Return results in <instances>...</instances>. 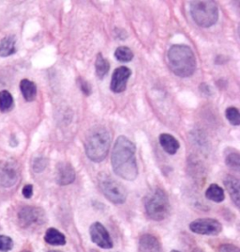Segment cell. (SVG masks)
Listing matches in <instances>:
<instances>
[{
  "mask_svg": "<svg viewBox=\"0 0 240 252\" xmlns=\"http://www.w3.org/2000/svg\"><path fill=\"white\" fill-rule=\"evenodd\" d=\"M91 240L101 249L110 250L113 248V241L105 227L101 222H95L89 228Z\"/></svg>",
  "mask_w": 240,
  "mask_h": 252,
  "instance_id": "9c48e42d",
  "label": "cell"
},
{
  "mask_svg": "<svg viewBox=\"0 0 240 252\" xmlns=\"http://www.w3.org/2000/svg\"><path fill=\"white\" fill-rule=\"evenodd\" d=\"M99 187L104 197L114 204H122L126 202L127 191L125 188L116 180L105 174L99 177Z\"/></svg>",
  "mask_w": 240,
  "mask_h": 252,
  "instance_id": "8992f818",
  "label": "cell"
},
{
  "mask_svg": "<svg viewBox=\"0 0 240 252\" xmlns=\"http://www.w3.org/2000/svg\"><path fill=\"white\" fill-rule=\"evenodd\" d=\"M13 105V95L8 90L0 91V111L7 112Z\"/></svg>",
  "mask_w": 240,
  "mask_h": 252,
  "instance_id": "7402d4cb",
  "label": "cell"
},
{
  "mask_svg": "<svg viewBox=\"0 0 240 252\" xmlns=\"http://www.w3.org/2000/svg\"><path fill=\"white\" fill-rule=\"evenodd\" d=\"M18 166L13 161L0 165V186L3 188L13 187L19 180Z\"/></svg>",
  "mask_w": 240,
  "mask_h": 252,
  "instance_id": "30bf717a",
  "label": "cell"
},
{
  "mask_svg": "<svg viewBox=\"0 0 240 252\" xmlns=\"http://www.w3.org/2000/svg\"><path fill=\"white\" fill-rule=\"evenodd\" d=\"M204 252L201 249H195V250H193V252Z\"/></svg>",
  "mask_w": 240,
  "mask_h": 252,
  "instance_id": "f546056e",
  "label": "cell"
},
{
  "mask_svg": "<svg viewBox=\"0 0 240 252\" xmlns=\"http://www.w3.org/2000/svg\"><path fill=\"white\" fill-rule=\"evenodd\" d=\"M177 252V251H172V252Z\"/></svg>",
  "mask_w": 240,
  "mask_h": 252,
  "instance_id": "d6a6232c",
  "label": "cell"
},
{
  "mask_svg": "<svg viewBox=\"0 0 240 252\" xmlns=\"http://www.w3.org/2000/svg\"><path fill=\"white\" fill-rule=\"evenodd\" d=\"M20 89L25 101L32 102L36 99L37 86L33 81H30L28 79H23L20 82Z\"/></svg>",
  "mask_w": 240,
  "mask_h": 252,
  "instance_id": "2e32d148",
  "label": "cell"
},
{
  "mask_svg": "<svg viewBox=\"0 0 240 252\" xmlns=\"http://www.w3.org/2000/svg\"><path fill=\"white\" fill-rule=\"evenodd\" d=\"M168 61L173 73L179 77H189L196 70V57L185 44L173 45L168 51Z\"/></svg>",
  "mask_w": 240,
  "mask_h": 252,
  "instance_id": "7a4b0ae2",
  "label": "cell"
},
{
  "mask_svg": "<svg viewBox=\"0 0 240 252\" xmlns=\"http://www.w3.org/2000/svg\"><path fill=\"white\" fill-rule=\"evenodd\" d=\"M114 57L118 62L129 63L133 59V52L127 46H120L114 52Z\"/></svg>",
  "mask_w": 240,
  "mask_h": 252,
  "instance_id": "603a6c76",
  "label": "cell"
},
{
  "mask_svg": "<svg viewBox=\"0 0 240 252\" xmlns=\"http://www.w3.org/2000/svg\"><path fill=\"white\" fill-rule=\"evenodd\" d=\"M205 197L212 202H222L225 199V194H224V190L220 186L212 184L208 187V189H206Z\"/></svg>",
  "mask_w": 240,
  "mask_h": 252,
  "instance_id": "ffe728a7",
  "label": "cell"
},
{
  "mask_svg": "<svg viewBox=\"0 0 240 252\" xmlns=\"http://www.w3.org/2000/svg\"><path fill=\"white\" fill-rule=\"evenodd\" d=\"M23 196L25 199H30L33 196V186L32 185H25L22 190Z\"/></svg>",
  "mask_w": 240,
  "mask_h": 252,
  "instance_id": "f1b7e54d",
  "label": "cell"
},
{
  "mask_svg": "<svg viewBox=\"0 0 240 252\" xmlns=\"http://www.w3.org/2000/svg\"><path fill=\"white\" fill-rule=\"evenodd\" d=\"M76 173L74 167L68 162H59L55 168V180L59 186H68L74 182Z\"/></svg>",
  "mask_w": 240,
  "mask_h": 252,
  "instance_id": "7c38bea8",
  "label": "cell"
},
{
  "mask_svg": "<svg viewBox=\"0 0 240 252\" xmlns=\"http://www.w3.org/2000/svg\"><path fill=\"white\" fill-rule=\"evenodd\" d=\"M131 76V70L126 66H120L116 68L113 73L110 88L113 92L120 93L127 88L129 78Z\"/></svg>",
  "mask_w": 240,
  "mask_h": 252,
  "instance_id": "8fae6325",
  "label": "cell"
},
{
  "mask_svg": "<svg viewBox=\"0 0 240 252\" xmlns=\"http://www.w3.org/2000/svg\"><path fill=\"white\" fill-rule=\"evenodd\" d=\"M136 147L132 141L125 136H120L115 140L112 152V167L117 176L133 181L138 176V167L135 157Z\"/></svg>",
  "mask_w": 240,
  "mask_h": 252,
  "instance_id": "6da1fadb",
  "label": "cell"
},
{
  "mask_svg": "<svg viewBox=\"0 0 240 252\" xmlns=\"http://www.w3.org/2000/svg\"><path fill=\"white\" fill-rule=\"evenodd\" d=\"M78 84H79V87L81 88L82 92H83L85 95L89 96V95L91 94L92 89H91V86L89 85L88 81H86V80H85V79H83V78H79V80H78Z\"/></svg>",
  "mask_w": 240,
  "mask_h": 252,
  "instance_id": "4316f807",
  "label": "cell"
},
{
  "mask_svg": "<svg viewBox=\"0 0 240 252\" xmlns=\"http://www.w3.org/2000/svg\"><path fill=\"white\" fill-rule=\"evenodd\" d=\"M225 117L232 126H239L240 125V113L239 109L234 106H230L225 110Z\"/></svg>",
  "mask_w": 240,
  "mask_h": 252,
  "instance_id": "cb8c5ba5",
  "label": "cell"
},
{
  "mask_svg": "<svg viewBox=\"0 0 240 252\" xmlns=\"http://www.w3.org/2000/svg\"><path fill=\"white\" fill-rule=\"evenodd\" d=\"M160 143L167 153L175 154L180 148V144L175 137L170 134H162L159 138Z\"/></svg>",
  "mask_w": 240,
  "mask_h": 252,
  "instance_id": "9a60e30c",
  "label": "cell"
},
{
  "mask_svg": "<svg viewBox=\"0 0 240 252\" xmlns=\"http://www.w3.org/2000/svg\"><path fill=\"white\" fill-rule=\"evenodd\" d=\"M225 153V163L228 167L236 171H240V152L236 149L228 148L224 151Z\"/></svg>",
  "mask_w": 240,
  "mask_h": 252,
  "instance_id": "d6986e66",
  "label": "cell"
},
{
  "mask_svg": "<svg viewBox=\"0 0 240 252\" xmlns=\"http://www.w3.org/2000/svg\"><path fill=\"white\" fill-rule=\"evenodd\" d=\"M89 252H98L97 251H95V250H92V251H90Z\"/></svg>",
  "mask_w": 240,
  "mask_h": 252,
  "instance_id": "1f68e13d",
  "label": "cell"
},
{
  "mask_svg": "<svg viewBox=\"0 0 240 252\" xmlns=\"http://www.w3.org/2000/svg\"><path fill=\"white\" fill-rule=\"evenodd\" d=\"M59 252V251H50V252Z\"/></svg>",
  "mask_w": 240,
  "mask_h": 252,
  "instance_id": "4dcf8cb0",
  "label": "cell"
},
{
  "mask_svg": "<svg viewBox=\"0 0 240 252\" xmlns=\"http://www.w3.org/2000/svg\"><path fill=\"white\" fill-rule=\"evenodd\" d=\"M140 252H163L159 239L152 234H144L139 240Z\"/></svg>",
  "mask_w": 240,
  "mask_h": 252,
  "instance_id": "4fadbf2b",
  "label": "cell"
},
{
  "mask_svg": "<svg viewBox=\"0 0 240 252\" xmlns=\"http://www.w3.org/2000/svg\"><path fill=\"white\" fill-rule=\"evenodd\" d=\"M145 208L147 214L155 221H162L165 219L171 210L170 201L163 189H152L145 198Z\"/></svg>",
  "mask_w": 240,
  "mask_h": 252,
  "instance_id": "277c9868",
  "label": "cell"
},
{
  "mask_svg": "<svg viewBox=\"0 0 240 252\" xmlns=\"http://www.w3.org/2000/svg\"><path fill=\"white\" fill-rule=\"evenodd\" d=\"M223 184L227 190L232 201L239 208L240 205V180L235 177L228 175L223 180Z\"/></svg>",
  "mask_w": 240,
  "mask_h": 252,
  "instance_id": "5bb4252c",
  "label": "cell"
},
{
  "mask_svg": "<svg viewBox=\"0 0 240 252\" xmlns=\"http://www.w3.org/2000/svg\"><path fill=\"white\" fill-rule=\"evenodd\" d=\"M219 252H240V249L232 244H223L220 247Z\"/></svg>",
  "mask_w": 240,
  "mask_h": 252,
  "instance_id": "83f0119b",
  "label": "cell"
},
{
  "mask_svg": "<svg viewBox=\"0 0 240 252\" xmlns=\"http://www.w3.org/2000/svg\"><path fill=\"white\" fill-rule=\"evenodd\" d=\"M190 230L201 235H218L222 231V226L213 218H199L190 223Z\"/></svg>",
  "mask_w": 240,
  "mask_h": 252,
  "instance_id": "ba28073f",
  "label": "cell"
},
{
  "mask_svg": "<svg viewBox=\"0 0 240 252\" xmlns=\"http://www.w3.org/2000/svg\"><path fill=\"white\" fill-rule=\"evenodd\" d=\"M47 165H48L47 159H45L44 157H38V158H36V159L34 160L32 168H33V170H34L35 172L38 173V172L43 171V170L46 168Z\"/></svg>",
  "mask_w": 240,
  "mask_h": 252,
  "instance_id": "484cf974",
  "label": "cell"
},
{
  "mask_svg": "<svg viewBox=\"0 0 240 252\" xmlns=\"http://www.w3.org/2000/svg\"><path fill=\"white\" fill-rule=\"evenodd\" d=\"M13 248V241L11 237L0 234V252H8Z\"/></svg>",
  "mask_w": 240,
  "mask_h": 252,
  "instance_id": "d4e9b609",
  "label": "cell"
},
{
  "mask_svg": "<svg viewBox=\"0 0 240 252\" xmlns=\"http://www.w3.org/2000/svg\"><path fill=\"white\" fill-rule=\"evenodd\" d=\"M95 68H96V76L100 79H102L106 76L110 70V63L102 56L101 53H99L97 55Z\"/></svg>",
  "mask_w": 240,
  "mask_h": 252,
  "instance_id": "44dd1931",
  "label": "cell"
},
{
  "mask_svg": "<svg viewBox=\"0 0 240 252\" xmlns=\"http://www.w3.org/2000/svg\"><path fill=\"white\" fill-rule=\"evenodd\" d=\"M16 40L14 36H7L0 42V57L6 58L12 56L16 52Z\"/></svg>",
  "mask_w": 240,
  "mask_h": 252,
  "instance_id": "ac0fdd59",
  "label": "cell"
},
{
  "mask_svg": "<svg viewBox=\"0 0 240 252\" xmlns=\"http://www.w3.org/2000/svg\"><path fill=\"white\" fill-rule=\"evenodd\" d=\"M26 252V251H25V252Z\"/></svg>",
  "mask_w": 240,
  "mask_h": 252,
  "instance_id": "836d02e7",
  "label": "cell"
},
{
  "mask_svg": "<svg viewBox=\"0 0 240 252\" xmlns=\"http://www.w3.org/2000/svg\"><path fill=\"white\" fill-rule=\"evenodd\" d=\"M190 14L199 26L210 27L215 25L219 19V8L215 1H192L190 4Z\"/></svg>",
  "mask_w": 240,
  "mask_h": 252,
  "instance_id": "5b68a950",
  "label": "cell"
},
{
  "mask_svg": "<svg viewBox=\"0 0 240 252\" xmlns=\"http://www.w3.org/2000/svg\"><path fill=\"white\" fill-rule=\"evenodd\" d=\"M111 146V136L108 130L102 126L93 128L88 135L85 149L89 159L100 163L107 156Z\"/></svg>",
  "mask_w": 240,
  "mask_h": 252,
  "instance_id": "3957f363",
  "label": "cell"
},
{
  "mask_svg": "<svg viewBox=\"0 0 240 252\" xmlns=\"http://www.w3.org/2000/svg\"><path fill=\"white\" fill-rule=\"evenodd\" d=\"M18 220L23 228L42 225L45 222V212L39 207L25 206L18 213Z\"/></svg>",
  "mask_w": 240,
  "mask_h": 252,
  "instance_id": "52a82bcc",
  "label": "cell"
},
{
  "mask_svg": "<svg viewBox=\"0 0 240 252\" xmlns=\"http://www.w3.org/2000/svg\"><path fill=\"white\" fill-rule=\"evenodd\" d=\"M44 240L52 246H64L66 244V237L62 232L55 228H49L44 235Z\"/></svg>",
  "mask_w": 240,
  "mask_h": 252,
  "instance_id": "e0dca14e",
  "label": "cell"
}]
</instances>
